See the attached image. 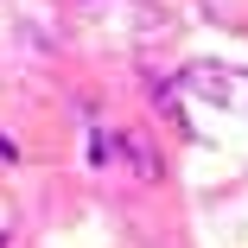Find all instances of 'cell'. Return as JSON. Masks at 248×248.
I'll return each mask as SVG.
<instances>
[{
	"label": "cell",
	"mask_w": 248,
	"mask_h": 248,
	"mask_svg": "<svg viewBox=\"0 0 248 248\" xmlns=\"http://www.w3.org/2000/svg\"><path fill=\"white\" fill-rule=\"evenodd\" d=\"M178 83H185V89H197L204 102H223V108H242V115H248V77H242V70H229V64H185V70H178Z\"/></svg>",
	"instance_id": "obj_1"
},
{
	"label": "cell",
	"mask_w": 248,
	"mask_h": 248,
	"mask_svg": "<svg viewBox=\"0 0 248 248\" xmlns=\"http://www.w3.org/2000/svg\"><path fill=\"white\" fill-rule=\"evenodd\" d=\"M121 159L134 166L140 185H159L166 178V159H159V140L146 134V127H121Z\"/></svg>",
	"instance_id": "obj_2"
},
{
	"label": "cell",
	"mask_w": 248,
	"mask_h": 248,
	"mask_svg": "<svg viewBox=\"0 0 248 248\" xmlns=\"http://www.w3.org/2000/svg\"><path fill=\"white\" fill-rule=\"evenodd\" d=\"M153 102H159V115H166V121L185 134V115H178V89H172V83H153Z\"/></svg>",
	"instance_id": "obj_3"
},
{
	"label": "cell",
	"mask_w": 248,
	"mask_h": 248,
	"mask_svg": "<svg viewBox=\"0 0 248 248\" xmlns=\"http://www.w3.org/2000/svg\"><path fill=\"white\" fill-rule=\"evenodd\" d=\"M89 159H95V166L121 159V134H95V140H89Z\"/></svg>",
	"instance_id": "obj_4"
},
{
	"label": "cell",
	"mask_w": 248,
	"mask_h": 248,
	"mask_svg": "<svg viewBox=\"0 0 248 248\" xmlns=\"http://www.w3.org/2000/svg\"><path fill=\"white\" fill-rule=\"evenodd\" d=\"M0 166H19V140L13 134H0Z\"/></svg>",
	"instance_id": "obj_5"
},
{
	"label": "cell",
	"mask_w": 248,
	"mask_h": 248,
	"mask_svg": "<svg viewBox=\"0 0 248 248\" xmlns=\"http://www.w3.org/2000/svg\"><path fill=\"white\" fill-rule=\"evenodd\" d=\"M0 248H13V235H0Z\"/></svg>",
	"instance_id": "obj_6"
}]
</instances>
